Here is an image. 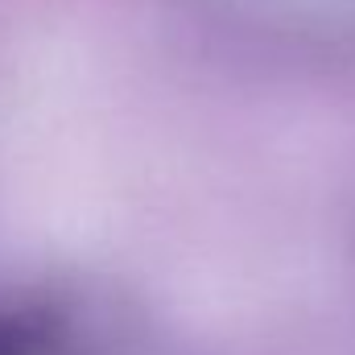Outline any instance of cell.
I'll return each mask as SVG.
<instances>
[{"label": "cell", "mask_w": 355, "mask_h": 355, "mask_svg": "<svg viewBox=\"0 0 355 355\" xmlns=\"http://www.w3.org/2000/svg\"><path fill=\"white\" fill-rule=\"evenodd\" d=\"M248 21L306 29V33H355V0H219Z\"/></svg>", "instance_id": "6da1fadb"}]
</instances>
